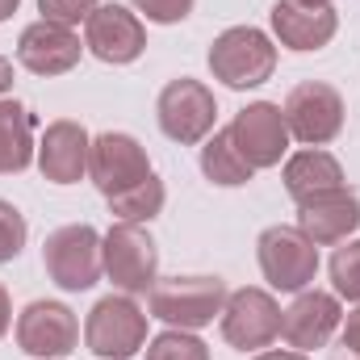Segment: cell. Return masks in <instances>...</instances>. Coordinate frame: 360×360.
I'll return each instance as SVG.
<instances>
[{
    "label": "cell",
    "mask_w": 360,
    "mask_h": 360,
    "mask_svg": "<svg viewBox=\"0 0 360 360\" xmlns=\"http://www.w3.org/2000/svg\"><path fill=\"white\" fill-rule=\"evenodd\" d=\"M84 46L101 63H134L147 51V30L122 4H96L84 21Z\"/></svg>",
    "instance_id": "cell-13"
},
{
    "label": "cell",
    "mask_w": 360,
    "mask_h": 360,
    "mask_svg": "<svg viewBox=\"0 0 360 360\" xmlns=\"http://www.w3.org/2000/svg\"><path fill=\"white\" fill-rule=\"evenodd\" d=\"M42 21H59V25H80L89 21V13L96 8V0H38Z\"/></svg>",
    "instance_id": "cell-27"
},
{
    "label": "cell",
    "mask_w": 360,
    "mask_h": 360,
    "mask_svg": "<svg viewBox=\"0 0 360 360\" xmlns=\"http://www.w3.org/2000/svg\"><path fill=\"white\" fill-rule=\"evenodd\" d=\"M281 335V306L269 289H235L222 306V340L239 352H260Z\"/></svg>",
    "instance_id": "cell-10"
},
{
    "label": "cell",
    "mask_w": 360,
    "mask_h": 360,
    "mask_svg": "<svg viewBox=\"0 0 360 360\" xmlns=\"http://www.w3.org/2000/svg\"><path fill=\"white\" fill-rule=\"evenodd\" d=\"M21 248H25V218H21V210L13 201L0 197V264L17 260Z\"/></svg>",
    "instance_id": "cell-25"
},
{
    "label": "cell",
    "mask_w": 360,
    "mask_h": 360,
    "mask_svg": "<svg viewBox=\"0 0 360 360\" xmlns=\"http://www.w3.org/2000/svg\"><path fill=\"white\" fill-rule=\"evenodd\" d=\"M201 172H205V180H214L222 188L248 184V180L256 176V168L239 155L231 130H214V139H205V147H201Z\"/></svg>",
    "instance_id": "cell-21"
},
{
    "label": "cell",
    "mask_w": 360,
    "mask_h": 360,
    "mask_svg": "<svg viewBox=\"0 0 360 360\" xmlns=\"http://www.w3.org/2000/svg\"><path fill=\"white\" fill-rule=\"evenodd\" d=\"M164 197H168V193H164V180L151 172V176H143L139 184H130L126 193L109 197V214H113L117 222H139V226H143V222H151V218L164 210Z\"/></svg>",
    "instance_id": "cell-22"
},
{
    "label": "cell",
    "mask_w": 360,
    "mask_h": 360,
    "mask_svg": "<svg viewBox=\"0 0 360 360\" xmlns=\"http://www.w3.org/2000/svg\"><path fill=\"white\" fill-rule=\"evenodd\" d=\"M147 21H155V25H176L184 21L188 13H193V4L197 0H130Z\"/></svg>",
    "instance_id": "cell-26"
},
{
    "label": "cell",
    "mask_w": 360,
    "mask_h": 360,
    "mask_svg": "<svg viewBox=\"0 0 360 360\" xmlns=\"http://www.w3.org/2000/svg\"><path fill=\"white\" fill-rule=\"evenodd\" d=\"M356 226H360V197L352 188H335V193H323V197L297 205V231L314 248L344 243Z\"/></svg>",
    "instance_id": "cell-17"
},
{
    "label": "cell",
    "mask_w": 360,
    "mask_h": 360,
    "mask_svg": "<svg viewBox=\"0 0 360 360\" xmlns=\"http://www.w3.org/2000/svg\"><path fill=\"white\" fill-rule=\"evenodd\" d=\"M340 30L335 8H310L297 0H276L272 4V34L281 38V46L289 51H323Z\"/></svg>",
    "instance_id": "cell-18"
},
{
    "label": "cell",
    "mask_w": 360,
    "mask_h": 360,
    "mask_svg": "<svg viewBox=\"0 0 360 360\" xmlns=\"http://www.w3.org/2000/svg\"><path fill=\"white\" fill-rule=\"evenodd\" d=\"M239 155L260 172V168H276L289 151V126H285V113L281 105L272 101H252L248 109L235 113V122L226 126Z\"/></svg>",
    "instance_id": "cell-12"
},
{
    "label": "cell",
    "mask_w": 360,
    "mask_h": 360,
    "mask_svg": "<svg viewBox=\"0 0 360 360\" xmlns=\"http://www.w3.org/2000/svg\"><path fill=\"white\" fill-rule=\"evenodd\" d=\"M147 360H210V348L193 335V331H164L147 344Z\"/></svg>",
    "instance_id": "cell-23"
},
{
    "label": "cell",
    "mask_w": 360,
    "mask_h": 360,
    "mask_svg": "<svg viewBox=\"0 0 360 360\" xmlns=\"http://www.w3.org/2000/svg\"><path fill=\"white\" fill-rule=\"evenodd\" d=\"M155 117H160V130H164L172 143L193 147V143H201V139L214 130L218 105H214V92L205 89L201 80L180 76L172 84H164L160 101H155Z\"/></svg>",
    "instance_id": "cell-8"
},
{
    "label": "cell",
    "mask_w": 360,
    "mask_h": 360,
    "mask_svg": "<svg viewBox=\"0 0 360 360\" xmlns=\"http://www.w3.org/2000/svg\"><path fill=\"white\" fill-rule=\"evenodd\" d=\"M84 344L101 360H130L147 344V314L134 306L130 293H109L89 310Z\"/></svg>",
    "instance_id": "cell-5"
},
{
    "label": "cell",
    "mask_w": 360,
    "mask_h": 360,
    "mask_svg": "<svg viewBox=\"0 0 360 360\" xmlns=\"http://www.w3.org/2000/svg\"><path fill=\"white\" fill-rule=\"evenodd\" d=\"M89 130L72 117H59L42 130V143H38V168L51 184H76V180L89 172Z\"/></svg>",
    "instance_id": "cell-16"
},
{
    "label": "cell",
    "mask_w": 360,
    "mask_h": 360,
    "mask_svg": "<svg viewBox=\"0 0 360 360\" xmlns=\"http://www.w3.org/2000/svg\"><path fill=\"white\" fill-rule=\"evenodd\" d=\"M331 281H335V297L360 302V239L335 248V256H331Z\"/></svg>",
    "instance_id": "cell-24"
},
{
    "label": "cell",
    "mask_w": 360,
    "mask_h": 360,
    "mask_svg": "<svg viewBox=\"0 0 360 360\" xmlns=\"http://www.w3.org/2000/svg\"><path fill=\"white\" fill-rule=\"evenodd\" d=\"M42 264L46 276L68 289V293H84L101 281L105 260H101V235L89 222H72V226H59L46 235L42 243Z\"/></svg>",
    "instance_id": "cell-3"
},
{
    "label": "cell",
    "mask_w": 360,
    "mask_h": 360,
    "mask_svg": "<svg viewBox=\"0 0 360 360\" xmlns=\"http://www.w3.org/2000/svg\"><path fill=\"white\" fill-rule=\"evenodd\" d=\"M8 89H13V63H8V59L0 55V96H4Z\"/></svg>",
    "instance_id": "cell-31"
},
{
    "label": "cell",
    "mask_w": 360,
    "mask_h": 360,
    "mask_svg": "<svg viewBox=\"0 0 360 360\" xmlns=\"http://www.w3.org/2000/svg\"><path fill=\"white\" fill-rule=\"evenodd\" d=\"M89 176L101 188V197H117L126 193L130 184H139L143 176H151V160H147V147L134 139V134H122V130H105L96 134L89 147Z\"/></svg>",
    "instance_id": "cell-9"
},
{
    "label": "cell",
    "mask_w": 360,
    "mask_h": 360,
    "mask_svg": "<svg viewBox=\"0 0 360 360\" xmlns=\"http://www.w3.org/2000/svg\"><path fill=\"white\" fill-rule=\"evenodd\" d=\"M8 323H13V302H8V289L0 285V340H4V331H8Z\"/></svg>",
    "instance_id": "cell-29"
},
{
    "label": "cell",
    "mask_w": 360,
    "mask_h": 360,
    "mask_svg": "<svg viewBox=\"0 0 360 360\" xmlns=\"http://www.w3.org/2000/svg\"><path fill=\"white\" fill-rule=\"evenodd\" d=\"M256 360H310L306 352H293V348H281V352H260Z\"/></svg>",
    "instance_id": "cell-30"
},
{
    "label": "cell",
    "mask_w": 360,
    "mask_h": 360,
    "mask_svg": "<svg viewBox=\"0 0 360 360\" xmlns=\"http://www.w3.org/2000/svg\"><path fill=\"white\" fill-rule=\"evenodd\" d=\"M335 188H348V176L340 168V160L323 147H306L297 155L285 160V193L302 205V201H314L323 193H335Z\"/></svg>",
    "instance_id": "cell-19"
},
{
    "label": "cell",
    "mask_w": 360,
    "mask_h": 360,
    "mask_svg": "<svg viewBox=\"0 0 360 360\" xmlns=\"http://www.w3.org/2000/svg\"><path fill=\"white\" fill-rule=\"evenodd\" d=\"M80 344V323L63 302H30L17 314V348L38 360H63Z\"/></svg>",
    "instance_id": "cell-11"
},
{
    "label": "cell",
    "mask_w": 360,
    "mask_h": 360,
    "mask_svg": "<svg viewBox=\"0 0 360 360\" xmlns=\"http://www.w3.org/2000/svg\"><path fill=\"white\" fill-rule=\"evenodd\" d=\"M80 38L72 25L59 21H34L17 38V63L34 76H63L80 63Z\"/></svg>",
    "instance_id": "cell-15"
},
{
    "label": "cell",
    "mask_w": 360,
    "mask_h": 360,
    "mask_svg": "<svg viewBox=\"0 0 360 360\" xmlns=\"http://www.w3.org/2000/svg\"><path fill=\"white\" fill-rule=\"evenodd\" d=\"M38 160L34 147V113L17 101H0V176L25 172Z\"/></svg>",
    "instance_id": "cell-20"
},
{
    "label": "cell",
    "mask_w": 360,
    "mask_h": 360,
    "mask_svg": "<svg viewBox=\"0 0 360 360\" xmlns=\"http://www.w3.org/2000/svg\"><path fill=\"white\" fill-rule=\"evenodd\" d=\"M17 4H21V0H0V21H8V17L17 13Z\"/></svg>",
    "instance_id": "cell-32"
},
{
    "label": "cell",
    "mask_w": 360,
    "mask_h": 360,
    "mask_svg": "<svg viewBox=\"0 0 360 360\" xmlns=\"http://www.w3.org/2000/svg\"><path fill=\"white\" fill-rule=\"evenodd\" d=\"M340 319H344V310H340L335 293H327V289H302L293 297V306L281 310V340L293 352H314V348H323L335 335Z\"/></svg>",
    "instance_id": "cell-14"
},
{
    "label": "cell",
    "mask_w": 360,
    "mask_h": 360,
    "mask_svg": "<svg viewBox=\"0 0 360 360\" xmlns=\"http://www.w3.org/2000/svg\"><path fill=\"white\" fill-rule=\"evenodd\" d=\"M285 126L289 139H297L302 147H327L331 139H340L344 130V96L323 84V80H306L285 96Z\"/></svg>",
    "instance_id": "cell-6"
},
{
    "label": "cell",
    "mask_w": 360,
    "mask_h": 360,
    "mask_svg": "<svg viewBox=\"0 0 360 360\" xmlns=\"http://www.w3.org/2000/svg\"><path fill=\"white\" fill-rule=\"evenodd\" d=\"M331 360H360V306L344 319V331H340V344L331 348Z\"/></svg>",
    "instance_id": "cell-28"
},
{
    "label": "cell",
    "mask_w": 360,
    "mask_h": 360,
    "mask_svg": "<svg viewBox=\"0 0 360 360\" xmlns=\"http://www.w3.org/2000/svg\"><path fill=\"white\" fill-rule=\"evenodd\" d=\"M256 256L264 281L281 293H302L319 272V248L297 226H269L256 243Z\"/></svg>",
    "instance_id": "cell-7"
},
{
    "label": "cell",
    "mask_w": 360,
    "mask_h": 360,
    "mask_svg": "<svg viewBox=\"0 0 360 360\" xmlns=\"http://www.w3.org/2000/svg\"><path fill=\"white\" fill-rule=\"evenodd\" d=\"M210 72L226 89H260L276 72V46L256 25H231L210 42Z\"/></svg>",
    "instance_id": "cell-1"
},
{
    "label": "cell",
    "mask_w": 360,
    "mask_h": 360,
    "mask_svg": "<svg viewBox=\"0 0 360 360\" xmlns=\"http://www.w3.org/2000/svg\"><path fill=\"white\" fill-rule=\"evenodd\" d=\"M297 4H310V8H327L331 0H297Z\"/></svg>",
    "instance_id": "cell-33"
},
{
    "label": "cell",
    "mask_w": 360,
    "mask_h": 360,
    "mask_svg": "<svg viewBox=\"0 0 360 360\" xmlns=\"http://www.w3.org/2000/svg\"><path fill=\"white\" fill-rule=\"evenodd\" d=\"M101 260L105 276L113 281L117 293H151V285L160 281V252L155 239L139 226V222H113L109 235L101 239Z\"/></svg>",
    "instance_id": "cell-4"
},
{
    "label": "cell",
    "mask_w": 360,
    "mask_h": 360,
    "mask_svg": "<svg viewBox=\"0 0 360 360\" xmlns=\"http://www.w3.org/2000/svg\"><path fill=\"white\" fill-rule=\"evenodd\" d=\"M226 281L222 276H168L151 285V314L180 331H201L214 319H222L226 306Z\"/></svg>",
    "instance_id": "cell-2"
}]
</instances>
